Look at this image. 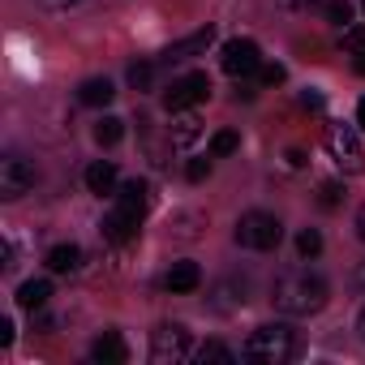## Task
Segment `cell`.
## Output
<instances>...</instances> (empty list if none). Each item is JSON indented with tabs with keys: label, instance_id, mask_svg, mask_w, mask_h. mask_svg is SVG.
<instances>
[{
	"label": "cell",
	"instance_id": "1",
	"mask_svg": "<svg viewBox=\"0 0 365 365\" xmlns=\"http://www.w3.org/2000/svg\"><path fill=\"white\" fill-rule=\"evenodd\" d=\"M327 297H331V288H327V279L314 275V271H284V275L275 279V288H271L275 309L288 314V318H309V314H318V309L327 305Z\"/></svg>",
	"mask_w": 365,
	"mask_h": 365
},
{
	"label": "cell",
	"instance_id": "2",
	"mask_svg": "<svg viewBox=\"0 0 365 365\" xmlns=\"http://www.w3.org/2000/svg\"><path fill=\"white\" fill-rule=\"evenodd\" d=\"M292 352H297V335L284 322H267V327L250 331V339L241 348V356L254 365H284V361H292Z\"/></svg>",
	"mask_w": 365,
	"mask_h": 365
},
{
	"label": "cell",
	"instance_id": "3",
	"mask_svg": "<svg viewBox=\"0 0 365 365\" xmlns=\"http://www.w3.org/2000/svg\"><path fill=\"white\" fill-rule=\"evenodd\" d=\"M237 245L241 250H258V254H267V250H275L279 241H284V224L271 215V211H245L241 220H237Z\"/></svg>",
	"mask_w": 365,
	"mask_h": 365
},
{
	"label": "cell",
	"instance_id": "4",
	"mask_svg": "<svg viewBox=\"0 0 365 365\" xmlns=\"http://www.w3.org/2000/svg\"><path fill=\"white\" fill-rule=\"evenodd\" d=\"M190 331L180 327V322H163V327H155L150 331V361L155 365H180L190 356Z\"/></svg>",
	"mask_w": 365,
	"mask_h": 365
},
{
	"label": "cell",
	"instance_id": "5",
	"mask_svg": "<svg viewBox=\"0 0 365 365\" xmlns=\"http://www.w3.org/2000/svg\"><path fill=\"white\" fill-rule=\"evenodd\" d=\"M322 142H327L331 159H335L344 172H361V168H365V150H361V138H356L352 125H327Z\"/></svg>",
	"mask_w": 365,
	"mask_h": 365
},
{
	"label": "cell",
	"instance_id": "6",
	"mask_svg": "<svg viewBox=\"0 0 365 365\" xmlns=\"http://www.w3.org/2000/svg\"><path fill=\"white\" fill-rule=\"evenodd\" d=\"M207 95H211V78H207V73H185V78H176V82L163 91V108L176 116V112L198 108Z\"/></svg>",
	"mask_w": 365,
	"mask_h": 365
},
{
	"label": "cell",
	"instance_id": "7",
	"mask_svg": "<svg viewBox=\"0 0 365 365\" xmlns=\"http://www.w3.org/2000/svg\"><path fill=\"white\" fill-rule=\"evenodd\" d=\"M35 190V163L22 159V155H5L0 159V198H22Z\"/></svg>",
	"mask_w": 365,
	"mask_h": 365
},
{
	"label": "cell",
	"instance_id": "8",
	"mask_svg": "<svg viewBox=\"0 0 365 365\" xmlns=\"http://www.w3.org/2000/svg\"><path fill=\"white\" fill-rule=\"evenodd\" d=\"M220 65H224V73L245 78V73H258L262 52H258V43H254V39H228V43L220 48Z\"/></svg>",
	"mask_w": 365,
	"mask_h": 365
},
{
	"label": "cell",
	"instance_id": "9",
	"mask_svg": "<svg viewBox=\"0 0 365 365\" xmlns=\"http://www.w3.org/2000/svg\"><path fill=\"white\" fill-rule=\"evenodd\" d=\"M138 224H142V215H133V211L116 207V211H108V215H103L99 232H103V241H112V245H129V241L138 237Z\"/></svg>",
	"mask_w": 365,
	"mask_h": 365
},
{
	"label": "cell",
	"instance_id": "10",
	"mask_svg": "<svg viewBox=\"0 0 365 365\" xmlns=\"http://www.w3.org/2000/svg\"><path fill=\"white\" fill-rule=\"evenodd\" d=\"M91 356L99 365H125L129 361V344L120 339V331H103L95 344H91Z\"/></svg>",
	"mask_w": 365,
	"mask_h": 365
},
{
	"label": "cell",
	"instance_id": "11",
	"mask_svg": "<svg viewBox=\"0 0 365 365\" xmlns=\"http://www.w3.org/2000/svg\"><path fill=\"white\" fill-rule=\"evenodd\" d=\"M116 207H125V211H133V215H146V207H150V185H146V180H120V185H116Z\"/></svg>",
	"mask_w": 365,
	"mask_h": 365
},
{
	"label": "cell",
	"instance_id": "12",
	"mask_svg": "<svg viewBox=\"0 0 365 365\" xmlns=\"http://www.w3.org/2000/svg\"><path fill=\"white\" fill-rule=\"evenodd\" d=\"M116 185H120V180H116V163L112 159H95L91 168H86V190L91 194H116Z\"/></svg>",
	"mask_w": 365,
	"mask_h": 365
},
{
	"label": "cell",
	"instance_id": "13",
	"mask_svg": "<svg viewBox=\"0 0 365 365\" xmlns=\"http://www.w3.org/2000/svg\"><path fill=\"white\" fill-rule=\"evenodd\" d=\"M198 138H202V120L194 112H176V120H172V146L176 150H190Z\"/></svg>",
	"mask_w": 365,
	"mask_h": 365
},
{
	"label": "cell",
	"instance_id": "14",
	"mask_svg": "<svg viewBox=\"0 0 365 365\" xmlns=\"http://www.w3.org/2000/svg\"><path fill=\"white\" fill-rule=\"evenodd\" d=\"M211 39H215V31H211V26H202V31H194L190 39H180V43H172V48H168L163 56H168V61H190V56L207 52V48H211Z\"/></svg>",
	"mask_w": 365,
	"mask_h": 365
},
{
	"label": "cell",
	"instance_id": "15",
	"mask_svg": "<svg viewBox=\"0 0 365 365\" xmlns=\"http://www.w3.org/2000/svg\"><path fill=\"white\" fill-rule=\"evenodd\" d=\"M163 284H168V292H194L202 284V271H198V262H172Z\"/></svg>",
	"mask_w": 365,
	"mask_h": 365
},
{
	"label": "cell",
	"instance_id": "16",
	"mask_svg": "<svg viewBox=\"0 0 365 365\" xmlns=\"http://www.w3.org/2000/svg\"><path fill=\"white\" fill-rule=\"evenodd\" d=\"M78 99H82L86 108H108V103L116 99V86H112L108 78H86V82L78 86Z\"/></svg>",
	"mask_w": 365,
	"mask_h": 365
},
{
	"label": "cell",
	"instance_id": "17",
	"mask_svg": "<svg viewBox=\"0 0 365 365\" xmlns=\"http://www.w3.org/2000/svg\"><path fill=\"white\" fill-rule=\"evenodd\" d=\"M78 267H82V250H78V245H52V250H48V271L73 275Z\"/></svg>",
	"mask_w": 365,
	"mask_h": 365
},
{
	"label": "cell",
	"instance_id": "18",
	"mask_svg": "<svg viewBox=\"0 0 365 365\" xmlns=\"http://www.w3.org/2000/svg\"><path fill=\"white\" fill-rule=\"evenodd\" d=\"M48 297H52V279H26L22 288H18V305L22 309H43L48 305Z\"/></svg>",
	"mask_w": 365,
	"mask_h": 365
},
{
	"label": "cell",
	"instance_id": "19",
	"mask_svg": "<svg viewBox=\"0 0 365 365\" xmlns=\"http://www.w3.org/2000/svg\"><path fill=\"white\" fill-rule=\"evenodd\" d=\"M125 138V120L120 116H99V125H95V142L99 146H116Z\"/></svg>",
	"mask_w": 365,
	"mask_h": 365
},
{
	"label": "cell",
	"instance_id": "20",
	"mask_svg": "<svg viewBox=\"0 0 365 365\" xmlns=\"http://www.w3.org/2000/svg\"><path fill=\"white\" fill-rule=\"evenodd\" d=\"M194 356H198L202 365H207V361H211V365H232V361H237V352H232L228 344H220V339H207Z\"/></svg>",
	"mask_w": 365,
	"mask_h": 365
},
{
	"label": "cell",
	"instance_id": "21",
	"mask_svg": "<svg viewBox=\"0 0 365 365\" xmlns=\"http://www.w3.org/2000/svg\"><path fill=\"white\" fill-rule=\"evenodd\" d=\"M297 254L301 258H318L322 254V232L318 228H301L297 232Z\"/></svg>",
	"mask_w": 365,
	"mask_h": 365
},
{
	"label": "cell",
	"instance_id": "22",
	"mask_svg": "<svg viewBox=\"0 0 365 365\" xmlns=\"http://www.w3.org/2000/svg\"><path fill=\"white\" fill-rule=\"evenodd\" d=\"M237 146H241V138H237L232 129H220V133L211 138V155H215V159H224V155H232Z\"/></svg>",
	"mask_w": 365,
	"mask_h": 365
},
{
	"label": "cell",
	"instance_id": "23",
	"mask_svg": "<svg viewBox=\"0 0 365 365\" xmlns=\"http://www.w3.org/2000/svg\"><path fill=\"white\" fill-rule=\"evenodd\" d=\"M150 82H155V65H129V86L133 91H150Z\"/></svg>",
	"mask_w": 365,
	"mask_h": 365
},
{
	"label": "cell",
	"instance_id": "24",
	"mask_svg": "<svg viewBox=\"0 0 365 365\" xmlns=\"http://www.w3.org/2000/svg\"><path fill=\"white\" fill-rule=\"evenodd\" d=\"M327 18L335 26H352V0H327Z\"/></svg>",
	"mask_w": 365,
	"mask_h": 365
},
{
	"label": "cell",
	"instance_id": "25",
	"mask_svg": "<svg viewBox=\"0 0 365 365\" xmlns=\"http://www.w3.org/2000/svg\"><path fill=\"white\" fill-rule=\"evenodd\" d=\"M284 78H288L284 65H275V61H262V65H258V82H262V86H279Z\"/></svg>",
	"mask_w": 365,
	"mask_h": 365
},
{
	"label": "cell",
	"instance_id": "26",
	"mask_svg": "<svg viewBox=\"0 0 365 365\" xmlns=\"http://www.w3.org/2000/svg\"><path fill=\"white\" fill-rule=\"evenodd\" d=\"M344 48L352 56H361L365 52V26H344Z\"/></svg>",
	"mask_w": 365,
	"mask_h": 365
},
{
	"label": "cell",
	"instance_id": "27",
	"mask_svg": "<svg viewBox=\"0 0 365 365\" xmlns=\"http://www.w3.org/2000/svg\"><path fill=\"white\" fill-rule=\"evenodd\" d=\"M339 198H344V190H339V180H322V190H318V202L331 211V207H339Z\"/></svg>",
	"mask_w": 365,
	"mask_h": 365
},
{
	"label": "cell",
	"instance_id": "28",
	"mask_svg": "<svg viewBox=\"0 0 365 365\" xmlns=\"http://www.w3.org/2000/svg\"><path fill=\"white\" fill-rule=\"evenodd\" d=\"M185 176H190V180H207V176H211V159H190Z\"/></svg>",
	"mask_w": 365,
	"mask_h": 365
},
{
	"label": "cell",
	"instance_id": "29",
	"mask_svg": "<svg viewBox=\"0 0 365 365\" xmlns=\"http://www.w3.org/2000/svg\"><path fill=\"white\" fill-rule=\"evenodd\" d=\"M301 108H309V112H322V95H318V91H305V95H301Z\"/></svg>",
	"mask_w": 365,
	"mask_h": 365
},
{
	"label": "cell",
	"instance_id": "30",
	"mask_svg": "<svg viewBox=\"0 0 365 365\" xmlns=\"http://www.w3.org/2000/svg\"><path fill=\"white\" fill-rule=\"evenodd\" d=\"M39 5H43V9H56V14H61V9H73V5H82V0H39Z\"/></svg>",
	"mask_w": 365,
	"mask_h": 365
},
{
	"label": "cell",
	"instance_id": "31",
	"mask_svg": "<svg viewBox=\"0 0 365 365\" xmlns=\"http://www.w3.org/2000/svg\"><path fill=\"white\" fill-rule=\"evenodd\" d=\"M0 344H14V318H0Z\"/></svg>",
	"mask_w": 365,
	"mask_h": 365
},
{
	"label": "cell",
	"instance_id": "32",
	"mask_svg": "<svg viewBox=\"0 0 365 365\" xmlns=\"http://www.w3.org/2000/svg\"><path fill=\"white\" fill-rule=\"evenodd\" d=\"M356 237H361V241H365V207H361V211H356Z\"/></svg>",
	"mask_w": 365,
	"mask_h": 365
},
{
	"label": "cell",
	"instance_id": "33",
	"mask_svg": "<svg viewBox=\"0 0 365 365\" xmlns=\"http://www.w3.org/2000/svg\"><path fill=\"white\" fill-rule=\"evenodd\" d=\"M352 69H356V73H361V78H365V52H361V56H356V61H352Z\"/></svg>",
	"mask_w": 365,
	"mask_h": 365
},
{
	"label": "cell",
	"instance_id": "34",
	"mask_svg": "<svg viewBox=\"0 0 365 365\" xmlns=\"http://www.w3.org/2000/svg\"><path fill=\"white\" fill-rule=\"evenodd\" d=\"M356 125H361V129H365V99H361V103H356Z\"/></svg>",
	"mask_w": 365,
	"mask_h": 365
},
{
	"label": "cell",
	"instance_id": "35",
	"mask_svg": "<svg viewBox=\"0 0 365 365\" xmlns=\"http://www.w3.org/2000/svg\"><path fill=\"white\" fill-rule=\"evenodd\" d=\"M356 288H365V262L356 267Z\"/></svg>",
	"mask_w": 365,
	"mask_h": 365
},
{
	"label": "cell",
	"instance_id": "36",
	"mask_svg": "<svg viewBox=\"0 0 365 365\" xmlns=\"http://www.w3.org/2000/svg\"><path fill=\"white\" fill-rule=\"evenodd\" d=\"M356 331H361V339H365V309L356 314Z\"/></svg>",
	"mask_w": 365,
	"mask_h": 365
},
{
	"label": "cell",
	"instance_id": "37",
	"mask_svg": "<svg viewBox=\"0 0 365 365\" xmlns=\"http://www.w3.org/2000/svg\"><path fill=\"white\" fill-rule=\"evenodd\" d=\"M292 5H305V0H292Z\"/></svg>",
	"mask_w": 365,
	"mask_h": 365
},
{
	"label": "cell",
	"instance_id": "38",
	"mask_svg": "<svg viewBox=\"0 0 365 365\" xmlns=\"http://www.w3.org/2000/svg\"><path fill=\"white\" fill-rule=\"evenodd\" d=\"M361 9H365V0H361Z\"/></svg>",
	"mask_w": 365,
	"mask_h": 365
}]
</instances>
